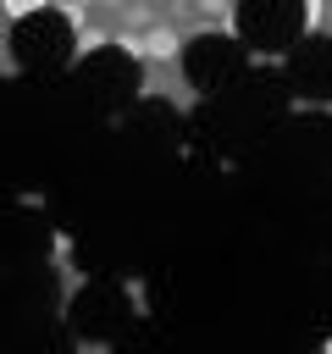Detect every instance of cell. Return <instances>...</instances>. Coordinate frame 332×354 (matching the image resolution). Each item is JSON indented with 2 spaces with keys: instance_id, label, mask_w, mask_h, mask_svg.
I'll list each match as a JSON object with an SVG mask.
<instances>
[{
  "instance_id": "5b68a950",
  "label": "cell",
  "mask_w": 332,
  "mask_h": 354,
  "mask_svg": "<svg viewBox=\"0 0 332 354\" xmlns=\"http://www.w3.org/2000/svg\"><path fill=\"white\" fill-rule=\"evenodd\" d=\"M177 55H183V33L172 22H155L144 33V61H177Z\"/></svg>"
},
{
  "instance_id": "8fae6325",
  "label": "cell",
  "mask_w": 332,
  "mask_h": 354,
  "mask_svg": "<svg viewBox=\"0 0 332 354\" xmlns=\"http://www.w3.org/2000/svg\"><path fill=\"white\" fill-rule=\"evenodd\" d=\"M133 6H144V0H133Z\"/></svg>"
},
{
  "instance_id": "52a82bcc",
  "label": "cell",
  "mask_w": 332,
  "mask_h": 354,
  "mask_svg": "<svg viewBox=\"0 0 332 354\" xmlns=\"http://www.w3.org/2000/svg\"><path fill=\"white\" fill-rule=\"evenodd\" d=\"M100 44H105V28H83V33L72 39V50H77V55H94Z\"/></svg>"
},
{
  "instance_id": "3957f363",
  "label": "cell",
  "mask_w": 332,
  "mask_h": 354,
  "mask_svg": "<svg viewBox=\"0 0 332 354\" xmlns=\"http://www.w3.org/2000/svg\"><path fill=\"white\" fill-rule=\"evenodd\" d=\"M183 61H188V77H194L199 88H221V83L238 72V50H232L227 33H205V39H194V44L183 50Z\"/></svg>"
},
{
  "instance_id": "ba28073f",
  "label": "cell",
  "mask_w": 332,
  "mask_h": 354,
  "mask_svg": "<svg viewBox=\"0 0 332 354\" xmlns=\"http://www.w3.org/2000/svg\"><path fill=\"white\" fill-rule=\"evenodd\" d=\"M116 44H122V55H144V33H133V28L116 33Z\"/></svg>"
},
{
  "instance_id": "7a4b0ae2",
  "label": "cell",
  "mask_w": 332,
  "mask_h": 354,
  "mask_svg": "<svg viewBox=\"0 0 332 354\" xmlns=\"http://www.w3.org/2000/svg\"><path fill=\"white\" fill-rule=\"evenodd\" d=\"M11 50H17V61H22V66H55V61L72 50V39H66V28H61L50 11H33V17H22V22H17Z\"/></svg>"
},
{
  "instance_id": "277c9868",
  "label": "cell",
  "mask_w": 332,
  "mask_h": 354,
  "mask_svg": "<svg viewBox=\"0 0 332 354\" xmlns=\"http://www.w3.org/2000/svg\"><path fill=\"white\" fill-rule=\"evenodd\" d=\"M288 72H293L299 94H310V100H332V39H299Z\"/></svg>"
},
{
  "instance_id": "8992f818",
  "label": "cell",
  "mask_w": 332,
  "mask_h": 354,
  "mask_svg": "<svg viewBox=\"0 0 332 354\" xmlns=\"http://www.w3.org/2000/svg\"><path fill=\"white\" fill-rule=\"evenodd\" d=\"M0 11H6L11 22H22V17H33V11H50V0H0Z\"/></svg>"
},
{
  "instance_id": "6da1fadb",
  "label": "cell",
  "mask_w": 332,
  "mask_h": 354,
  "mask_svg": "<svg viewBox=\"0 0 332 354\" xmlns=\"http://www.w3.org/2000/svg\"><path fill=\"white\" fill-rule=\"evenodd\" d=\"M304 0H238L232 6V33L238 44H249L255 55H282L304 39Z\"/></svg>"
},
{
  "instance_id": "30bf717a",
  "label": "cell",
  "mask_w": 332,
  "mask_h": 354,
  "mask_svg": "<svg viewBox=\"0 0 332 354\" xmlns=\"http://www.w3.org/2000/svg\"><path fill=\"white\" fill-rule=\"evenodd\" d=\"M72 6H94V0H72Z\"/></svg>"
},
{
  "instance_id": "9c48e42d",
  "label": "cell",
  "mask_w": 332,
  "mask_h": 354,
  "mask_svg": "<svg viewBox=\"0 0 332 354\" xmlns=\"http://www.w3.org/2000/svg\"><path fill=\"white\" fill-rule=\"evenodd\" d=\"M194 6H199L205 17H227V0H194Z\"/></svg>"
}]
</instances>
